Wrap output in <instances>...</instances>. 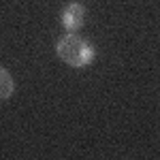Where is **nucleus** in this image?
<instances>
[{"mask_svg": "<svg viewBox=\"0 0 160 160\" xmlns=\"http://www.w3.org/2000/svg\"><path fill=\"white\" fill-rule=\"evenodd\" d=\"M56 53L64 64L73 68H86L96 60V49L88 43V38L79 37L77 32H66L56 41Z\"/></svg>", "mask_w": 160, "mask_h": 160, "instance_id": "obj_1", "label": "nucleus"}, {"mask_svg": "<svg viewBox=\"0 0 160 160\" xmlns=\"http://www.w3.org/2000/svg\"><path fill=\"white\" fill-rule=\"evenodd\" d=\"M86 22V7L81 2H68L60 13V24L66 32H77Z\"/></svg>", "mask_w": 160, "mask_h": 160, "instance_id": "obj_2", "label": "nucleus"}, {"mask_svg": "<svg viewBox=\"0 0 160 160\" xmlns=\"http://www.w3.org/2000/svg\"><path fill=\"white\" fill-rule=\"evenodd\" d=\"M13 92H15V81H13L11 73L0 66V100L11 98Z\"/></svg>", "mask_w": 160, "mask_h": 160, "instance_id": "obj_3", "label": "nucleus"}]
</instances>
